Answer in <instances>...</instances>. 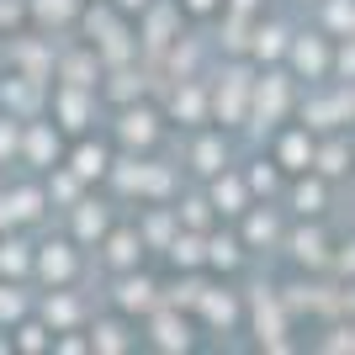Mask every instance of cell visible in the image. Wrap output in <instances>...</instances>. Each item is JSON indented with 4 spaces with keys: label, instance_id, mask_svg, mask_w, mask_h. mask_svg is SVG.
I'll use <instances>...</instances> for the list:
<instances>
[{
    "label": "cell",
    "instance_id": "6da1fadb",
    "mask_svg": "<svg viewBox=\"0 0 355 355\" xmlns=\"http://www.w3.org/2000/svg\"><path fill=\"white\" fill-rule=\"evenodd\" d=\"M128 6H133V0H128Z\"/></svg>",
    "mask_w": 355,
    "mask_h": 355
}]
</instances>
